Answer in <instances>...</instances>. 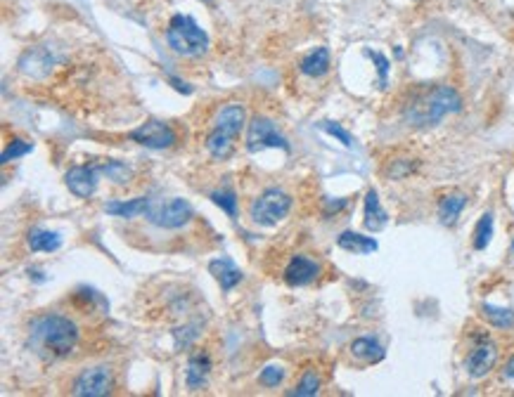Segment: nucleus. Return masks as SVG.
<instances>
[{"instance_id":"6e6552de","label":"nucleus","mask_w":514,"mask_h":397,"mask_svg":"<svg viewBox=\"0 0 514 397\" xmlns=\"http://www.w3.org/2000/svg\"><path fill=\"white\" fill-rule=\"evenodd\" d=\"M128 137H131L133 142L142 144V147H149V149H169L171 144L175 142L173 128H171L169 123H164V121L142 123L140 128H136V131L128 133Z\"/></svg>"},{"instance_id":"393cba45","label":"nucleus","mask_w":514,"mask_h":397,"mask_svg":"<svg viewBox=\"0 0 514 397\" xmlns=\"http://www.w3.org/2000/svg\"><path fill=\"white\" fill-rule=\"evenodd\" d=\"M318 390H320V378H318V374L313 372V369H308L306 374H303V378L299 381V385H297V390H292V397H313V395H318Z\"/></svg>"},{"instance_id":"c756f323","label":"nucleus","mask_w":514,"mask_h":397,"mask_svg":"<svg viewBox=\"0 0 514 397\" xmlns=\"http://www.w3.org/2000/svg\"><path fill=\"white\" fill-rule=\"evenodd\" d=\"M320 128L323 131H328L332 137H336L339 139L344 147H353V137H351V133H346L344 128L339 126V123H332V121H325V123H320Z\"/></svg>"},{"instance_id":"9b49d317","label":"nucleus","mask_w":514,"mask_h":397,"mask_svg":"<svg viewBox=\"0 0 514 397\" xmlns=\"http://www.w3.org/2000/svg\"><path fill=\"white\" fill-rule=\"evenodd\" d=\"M495 359H497L495 343H491L489 338H481V341L476 343L474 350L469 352V357H467V362H464V367H467V374L472 378H484L486 374H489L491 369L495 367Z\"/></svg>"},{"instance_id":"2f4dec72","label":"nucleus","mask_w":514,"mask_h":397,"mask_svg":"<svg viewBox=\"0 0 514 397\" xmlns=\"http://www.w3.org/2000/svg\"><path fill=\"white\" fill-rule=\"evenodd\" d=\"M512 253H514V239H512Z\"/></svg>"},{"instance_id":"b1692460","label":"nucleus","mask_w":514,"mask_h":397,"mask_svg":"<svg viewBox=\"0 0 514 397\" xmlns=\"http://www.w3.org/2000/svg\"><path fill=\"white\" fill-rule=\"evenodd\" d=\"M100 170H103L109 180H114L116 185H126V182L131 180V175H133L131 166L121 163V161H105V163L100 166Z\"/></svg>"},{"instance_id":"412c9836","label":"nucleus","mask_w":514,"mask_h":397,"mask_svg":"<svg viewBox=\"0 0 514 397\" xmlns=\"http://www.w3.org/2000/svg\"><path fill=\"white\" fill-rule=\"evenodd\" d=\"M351 352H353V357L365 359V362H379V359H384L382 343L374 341V338H370V336L356 338V341L351 343Z\"/></svg>"},{"instance_id":"ddd939ff","label":"nucleus","mask_w":514,"mask_h":397,"mask_svg":"<svg viewBox=\"0 0 514 397\" xmlns=\"http://www.w3.org/2000/svg\"><path fill=\"white\" fill-rule=\"evenodd\" d=\"M208 272H211L213 277L218 279V284H221L223 291H233L235 286H237L239 282L244 279L242 270H239L237 265H235L230 258H216L208 262Z\"/></svg>"},{"instance_id":"cd10ccee","label":"nucleus","mask_w":514,"mask_h":397,"mask_svg":"<svg viewBox=\"0 0 514 397\" xmlns=\"http://www.w3.org/2000/svg\"><path fill=\"white\" fill-rule=\"evenodd\" d=\"M31 149H34V144H31V142H24V139H14V142L3 152V163H10V161L24 157V154H29Z\"/></svg>"},{"instance_id":"6ab92c4d","label":"nucleus","mask_w":514,"mask_h":397,"mask_svg":"<svg viewBox=\"0 0 514 397\" xmlns=\"http://www.w3.org/2000/svg\"><path fill=\"white\" fill-rule=\"evenodd\" d=\"M149 201H152V198H147V196H138V198H131V201H109V203H105V211L116 218H136L147 211Z\"/></svg>"},{"instance_id":"7ed1b4c3","label":"nucleus","mask_w":514,"mask_h":397,"mask_svg":"<svg viewBox=\"0 0 514 397\" xmlns=\"http://www.w3.org/2000/svg\"><path fill=\"white\" fill-rule=\"evenodd\" d=\"M244 104L237 102H230V104L221 106L213 119V131L206 137V149L211 152L213 159H228L235 152V139L242 133L244 128Z\"/></svg>"},{"instance_id":"f8f14e48","label":"nucleus","mask_w":514,"mask_h":397,"mask_svg":"<svg viewBox=\"0 0 514 397\" xmlns=\"http://www.w3.org/2000/svg\"><path fill=\"white\" fill-rule=\"evenodd\" d=\"M320 275V265L315 260L306 258V256H294L285 267V282L289 286H306V284L315 282Z\"/></svg>"},{"instance_id":"39448f33","label":"nucleus","mask_w":514,"mask_h":397,"mask_svg":"<svg viewBox=\"0 0 514 397\" xmlns=\"http://www.w3.org/2000/svg\"><path fill=\"white\" fill-rule=\"evenodd\" d=\"M292 211V196L287 192L270 187L261 196L254 198L251 203V220L261 227H272V225L282 223L287 218V213Z\"/></svg>"},{"instance_id":"bb28decb","label":"nucleus","mask_w":514,"mask_h":397,"mask_svg":"<svg viewBox=\"0 0 514 397\" xmlns=\"http://www.w3.org/2000/svg\"><path fill=\"white\" fill-rule=\"evenodd\" d=\"M282 378H285V369L280 367V364H268L264 372L259 374V381L268 388H275V385L282 383Z\"/></svg>"},{"instance_id":"f03ea898","label":"nucleus","mask_w":514,"mask_h":397,"mask_svg":"<svg viewBox=\"0 0 514 397\" xmlns=\"http://www.w3.org/2000/svg\"><path fill=\"white\" fill-rule=\"evenodd\" d=\"M78 341V329L72 319L62 315H45L31 324V343L50 357H64L74 350Z\"/></svg>"},{"instance_id":"4be33fe9","label":"nucleus","mask_w":514,"mask_h":397,"mask_svg":"<svg viewBox=\"0 0 514 397\" xmlns=\"http://www.w3.org/2000/svg\"><path fill=\"white\" fill-rule=\"evenodd\" d=\"M481 315H484L493 326H497V329H510L514 324V313L510 308H497V305L484 303L481 305Z\"/></svg>"},{"instance_id":"7c9ffc66","label":"nucleus","mask_w":514,"mask_h":397,"mask_svg":"<svg viewBox=\"0 0 514 397\" xmlns=\"http://www.w3.org/2000/svg\"><path fill=\"white\" fill-rule=\"evenodd\" d=\"M505 378H510V381H514V357H510V362L505 364Z\"/></svg>"},{"instance_id":"f3484780","label":"nucleus","mask_w":514,"mask_h":397,"mask_svg":"<svg viewBox=\"0 0 514 397\" xmlns=\"http://www.w3.org/2000/svg\"><path fill=\"white\" fill-rule=\"evenodd\" d=\"M299 69H301L303 76H310V78L325 76L330 69V50L328 47H315V50H310L301 60V67Z\"/></svg>"},{"instance_id":"4468645a","label":"nucleus","mask_w":514,"mask_h":397,"mask_svg":"<svg viewBox=\"0 0 514 397\" xmlns=\"http://www.w3.org/2000/svg\"><path fill=\"white\" fill-rule=\"evenodd\" d=\"M208 372H211V359L204 352H197L187 359V372H185V381H187V388L197 390L206 383Z\"/></svg>"},{"instance_id":"9d476101","label":"nucleus","mask_w":514,"mask_h":397,"mask_svg":"<svg viewBox=\"0 0 514 397\" xmlns=\"http://www.w3.org/2000/svg\"><path fill=\"white\" fill-rule=\"evenodd\" d=\"M100 166H74L67 170L64 182H67L69 192L78 198H90L98 190V178H100Z\"/></svg>"},{"instance_id":"0eeeda50","label":"nucleus","mask_w":514,"mask_h":397,"mask_svg":"<svg viewBox=\"0 0 514 397\" xmlns=\"http://www.w3.org/2000/svg\"><path fill=\"white\" fill-rule=\"evenodd\" d=\"M270 147H280L289 152V142L285 135H280L275 128V123L266 116H254L247 128V149L251 154L261 152V149H270Z\"/></svg>"},{"instance_id":"20e7f679","label":"nucleus","mask_w":514,"mask_h":397,"mask_svg":"<svg viewBox=\"0 0 514 397\" xmlns=\"http://www.w3.org/2000/svg\"><path fill=\"white\" fill-rule=\"evenodd\" d=\"M166 41H169L171 50L183 57H197L202 52H206L208 47L206 31L190 14H175V17H171L169 29H166Z\"/></svg>"},{"instance_id":"5701e85b","label":"nucleus","mask_w":514,"mask_h":397,"mask_svg":"<svg viewBox=\"0 0 514 397\" xmlns=\"http://www.w3.org/2000/svg\"><path fill=\"white\" fill-rule=\"evenodd\" d=\"M491 237H493V213H484L474 229V249L484 251L491 244Z\"/></svg>"},{"instance_id":"a211bd4d","label":"nucleus","mask_w":514,"mask_h":397,"mask_svg":"<svg viewBox=\"0 0 514 397\" xmlns=\"http://www.w3.org/2000/svg\"><path fill=\"white\" fill-rule=\"evenodd\" d=\"M464 206H467V196L460 194V192H453V194H446L441 198V203H438V218H441L443 225H455V220L460 218V213L464 211Z\"/></svg>"},{"instance_id":"aec40b11","label":"nucleus","mask_w":514,"mask_h":397,"mask_svg":"<svg viewBox=\"0 0 514 397\" xmlns=\"http://www.w3.org/2000/svg\"><path fill=\"white\" fill-rule=\"evenodd\" d=\"M62 246V237L50 229H31L29 232V249L34 253H52Z\"/></svg>"},{"instance_id":"c85d7f7f","label":"nucleus","mask_w":514,"mask_h":397,"mask_svg":"<svg viewBox=\"0 0 514 397\" xmlns=\"http://www.w3.org/2000/svg\"><path fill=\"white\" fill-rule=\"evenodd\" d=\"M365 55L370 57V60L377 64V73H379V88H387L389 83V60L382 55V52H372V50H365Z\"/></svg>"},{"instance_id":"1a4fd4ad","label":"nucleus","mask_w":514,"mask_h":397,"mask_svg":"<svg viewBox=\"0 0 514 397\" xmlns=\"http://www.w3.org/2000/svg\"><path fill=\"white\" fill-rule=\"evenodd\" d=\"M111 390V369L109 367H90L74 383V395L78 397H103Z\"/></svg>"},{"instance_id":"dca6fc26","label":"nucleus","mask_w":514,"mask_h":397,"mask_svg":"<svg viewBox=\"0 0 514 397\" xmlns=\"http://www.w3.org/2000/svg\"><path fill=\"white\" fill-rule=\"evenodd\" d=\"M365 227L370 229V232H379V229H384L387 227V223H389V216H387V211L382 208V203H379V196H377V192L374 190H370L365 194Z\"/></svg>"},{"instance_id":"473e14b6","label":"nucleus","mask_w":514,"mask_h":397,"mask_svg":"<svg viewBox=\"0 0 514 397\" xmlns=\"http://www.w3.org/2000/svg\"><path fill=\"white\" fill-rule=\"evenodd\" d=\"M204 3H208V0H204Z\"/></svg>"},{"instance_id":"f257e3e1","label":"nucleus","mask_w":514,"mask_h":397,"mask_svg":"<svg viewBox=\"0 0 514 397\" xmlns=\"http://www.w3.org/2000/svg\"><path fill=\"white\" fill-rule=\"evenodd\" d=\"M462 109V100L451 85H433L425 93L415 95L405 104V121L415 128H429L446 119L448 114H458Z\"/></svg>"},{"instance_id":"a878e982","label":"nucleus","mask_w":514,"mask_h":397,"mask_svg":"<svg viewBox=\"0 0 514 397\" xmlns=\"http://www.w3.org/2000/svg\"><path fill=\"white\" fill-rule=\"evenodd\" d=\"M211 198H213V203H216V206H221L230 218L237 216V196H235V192H233V190L213 192Z\"/></svg>"},{"instance_id":"423d86ee","label":"nucleus","mask_w":514,"mask_h":397,"mask_svg":"<svg viewBox=\"0 0 514 397\" xmlns=\"http://www.w3.org/2000/svg\"><path fill=\"white\" fill-rule=\"evenodd\" d=\"M144 218L157 227L178 229L195 218V211L185 198H166V201H149Z\"/></svg>"},{"instance_id":"2eb2a0df","label":"nucleus","mask_w":514,"mask_h":397,"mask_svg":"<svg viewBox=\"0 0 514 397\" xmlns=\"http://www.w3.org/2000/svg\"><path fill=\"white\" fill-rule=\"evenodd\" d=\"M336 246H339V249H344V251H349V253H358V256L374 253V251L379 249L377 239L363 237V234L351 232V229H346V232H341L339 237H336Z\"/></svg>"}]
</instances>
